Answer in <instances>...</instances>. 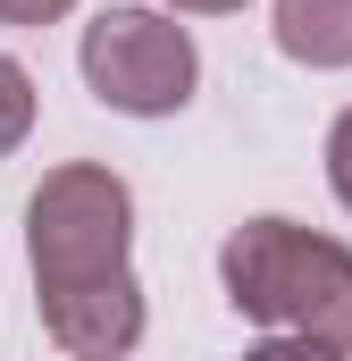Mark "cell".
<instances>
[{"mask_svg":"<svg viewBox=\"0 0 352 361\" xmlns=\"http://www.w3.org/2000/svg\"><path fill=\"white\" fill-rule=\"evenodd\" d=\"M218 277H227V302L244 319H268L285 336L352 353V252L336 235H310L294 219H252L227 235Z\"/></svg>","mask_w":352,"mask_h":361,"instance_id":"obj_1","label":"cell"},{"mask_svg":"<svg viewBox=\"0 0 352 361\" xmlns=\"http://www.w3.org/2000/svg\"><path fill=\"white\" fill-rule=\"evenodd\" d=\"M126 235H134V193L109 169H51L42 193L25 202V252L34 286H76V277L126 269Z\"/></svg>","mask_w":352,"mask_h":361,"instance_id":"obj_2","label":"cell"},{"mask_svg":"<svg viewBox=\"0 0 352 361\" xmlns=\"http://www.w3.org/2000/svg\"><path fill=\"white\" fill-rule=\"evenodd\" d=\"M193 76H201L193 34L168 25V17H151V8H101L84 25V85L109 109H126V118L184 109L193 101Z\"/></svg>","mask_w":352,"mask_h":361,"instance_id":"obj_3","label":"cell"},{"mask_svg":"<svg viewBox=\"0 0 352 361\" xmlns=\"http://www.w3.org/2000/svg\"><path fill=\"white\" fill-rule=\"evenodd\" d=\"M34 294H42V328L76 361H126L134 336H143V286H134V269L76 277V286H34Z\"/></svg>","mask_w":352,"mask_h":361,"instance_id":"obj_4","label":"cell"},{"mask_svg":"<svg viewBox=\"0 0 352 361\" xmlns=\"http://www.w3.org/2000/svg\"><path fill=\"white\" fill-rule=\"evenodd\" d=\"M277 42L302 68H352V0H277Z\"/></svg>","mask_w":352,"mask_h":361,"instance_id":"obj_5","label":"cell"},{"mask_svg":"<svg viewBox=\"0 0 352 361\" xmlns=\"http://www.w3.org/2000/svg\"><path fill=\"white\" fill-rule=\"evenodd\" d=\"M25 126H34V76L17 59H0V160L25 143Z\"/></svg>","mask_w":352,"mask_h":361,"instance_id":"obj_6","label":"cell"},{"mask_svg":"<svg viewBox=\"0 0 352 361\" xmlns=\"http://www.w3.org/2000/svg\"><path fill=\"white\" fill-rule=\"evenodd\" d=\"M327 185L344 193V210H352V109L336 118V135H327Z\"/></svg>","mask_w":352,"mask_h":361,"instance_id":"obj_7","label":"cell"},{"mask_svg":"<svg viewBox=\"0 0 352 361\" xmlns=\"http://www.w3.org/2000/svg\"><path fill=\"white\" fill-rule=\"evenodd\" d=\"M244 361H344V353H327V345H310V336H268V345H252Z\"/></svg>","mask_w":352,"mask_h":361,"instance_id":"obj_8","label":"cell"},{"mask_svg":"<svg viewBox=\"0 0 352 361\" xmlns=\"http://www.w3.org/2000/svg\"><path fill=\"white\" fill-rule=\"evenodd\" d=\"M76 0H0V25H51V17H68Z\"/></svg>","mask_w":352,"mask_h":361,"instance_id":"obj_9","label":"cell"},{"mask_svg":"<svg viewBox=\"0 0 352 361\" xmlns=\"http://www.w3.org/2000/svg\"><path fill=\"white\" fill-rule=\"evenodd\" d=\"M176 8H201V17H227V8H244V0H176Z\"/></svg>","mask_w":352,"mask_h":361,"instance_id":"obj_10","label":"cell"}]
</instances>
